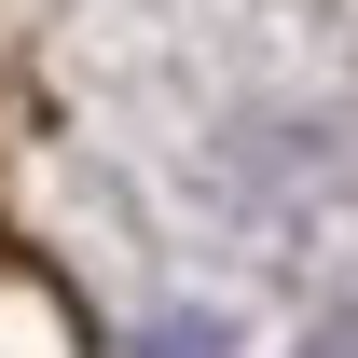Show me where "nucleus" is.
<instances>
[{
	"label": "nucleus",
	"instance_id": "f257e3e1",
	"mask_svg": "<svg viewBox=\"0 0 358 358\" xmlns=\"http://www.w3.org/2000/svg\"><path fill=\"white\" fill-rule=\"evenodd\" d=\"M138 358H221V331H193V317H179V331H152Z\"/></svg>",
	"mask_w": 358,
	"mask_h": 358
}]
</instances>
